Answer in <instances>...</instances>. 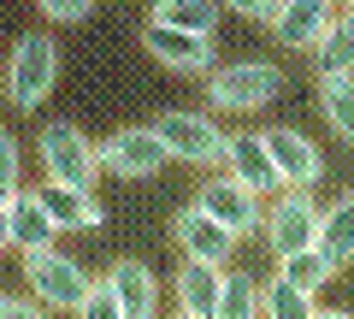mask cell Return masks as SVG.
Listing matches in <instances>:
<instances>
[{"label": "cell", "mask_w": 354, "mask_h": 319, "mask_svg": "<svg viewBox=\"0 0 354 319\" xmlns=\"http://www.w3.org/2000/svg\"><path fill=\"white\" fill-rule=\"evenodd\" d=\"M213 319H266V284H254L248 272H225V295Z\"/></svg>", "instance_id": "cell-20"}, {"label": "cell", "mask_w": 354, "mask_h": 319, "mask_svg": "<svg viewBox=\"0 0 354 319\" xmlns=\"http://www.w3.org/2000/svg\"><path fill=\"white\" fill-rule=\"evenodd\" d=\"M218 6H230V12H242V18H272L278 12V0H218Z\"/></svg>", "instance_id": "cell-29"}, {"label": "cell", "mask_w": 354, "mask_h": 319, "mask_svg": "<svg viewBox=\"0 0 354 319\" xmlns=\"http://www.w3.org/2000/svg\"><path fill=\"white\" fill-rule=\"evenodd\" d=\"M177 307L183 313H218V295H225V266H207V260H183L177 266Z\"/></svg>", "instance_id": "cell-17"}, {"label": "cell", "mask_w": 354, "mask_h": 319, "mask_svg": "<svg viewBox=\"0 0 354 319\" xmlns=\"http://www.w3.org/2000/svg\"><path fill=\"white\" fill-rule=\"evenodd\" d=\"M278 89H283V71L266 65V60H236V65L207 77V101L218 113H254V107H266Z\"/></svg>", "instance_id": "cell-3"}, {"label": "cell", "mask_w": 354, "mask_h": 319, "mask_svg": "<svg viewBox=\"0 0 354 319\" xmlns=\"http://www.w3.org/2000/svg\"><path fill=\"white\" fill-rule=\"evenodd\" d=\"M41 172L53 183H77V190H95L101 178V148L83 136L77 125H41Z\"/></svg>", "instance_id": "cell-2"}, {"label": "cell", "mask_w": 354, "mask_h": 319, "mask_svg": "<svg viewBox=\"0 0 354 319\" xmlns=\"http://www.w3.org/2000/svg\"><path fill=\"white\" fill-rule=\"evenodd\" d=\"M24 278H30V295H36L41 307H71V313H77V302L88 295V284H95L83 266H77V260L53 255V248L24 255Z\"/></svg>", "instance_id": "cell-6"}, {"label": "cell", "mask_w": 354, "mask_h": 319, "mask_svg": "<svg viewBox=\"0 0 354 319\" xmlns=\"http://www.w3.org/2000/svg\"><path fill=\"white\" fill-rule=\"evenodd\" d=\"M106 284H113L118 307H124L130 319H153V307H160V278H153L142 260H113Z\"/></svg>", "instance_id": "cell-16"}, {"label": "cell", "mask_w": 354, "mask_h": 319, "mask_svg": "<svg viewBox=\"0 0 354 319\" xmlns=\"http://www.w3.org/2000/svg\"><path fill=\"white\" fill-rule=\"evenodd\" d=\"M319 213H325V207L307 190H278V201L266 213V243H272V255L283 260V255H295V248H313L319 243Z\"/></svg>", "instance_id": "cell-5"}, {"label": "cell", "mask_w": 354, "mask_h": 319, "mask_svg": "<svg viewBox=\"0 0 354 319\" xmlns=\"http://www.w3.org/2000/svg\"><path fill=\"white\" fill-rule=\"evenodd\" d=\"M337 18V0H278V12H272V36L283 48H319V36L330 30Z\"/></svg>", "instance_id": "cell-12"}, {"label": "cell", "mask_w": 354, "mask_h": 319, "mask_svg": "<svg viewBox=\"0 0 354 319\" xmlns=\"http://www.w3.org/2000/svg\"><path fill=\"white\" fill-rule=\"evenodd\" d=\"M142 48L160 65H171V71H213V36H195V30H171V24H153L148 18Z\"/></svg>", "instance_id": "cell-10"}, {"label": "cell", "mask_w": 354, "mask_h": 319, "mask_svg": "<svg viewBox=\"0 0 354 319\" xmlns=\"http://www.w3.org/2000/svg\"><path fill=\"white\" fill-rule=\"evenodd\" d=\"M165 160L171 154L153 125H130L101 142V172H118V178H153V172H165Z\"/></svg>", "instance_id": "cell-8"}, {"label": "cell", "mask_w": 354, "mask_h": 319, "mask_svg": "<svg viewBox=\"0 0 354 319\" xmlns=\"http://www.w3.org/2000/svg\"><path fill=\"white\" fill-rule=\"evenodd\" d=\"M153 24H171V30H195V36H213L218 24V6L213 0H153Z\"/></svg>", "instance_id": "cell-21"}, {"label": "cell", "mask_w": 354, "mask_h": 319, "mask_svg": "<svg viewBox=\"0 0 354 319\" xmlns=\"http://www.w3.org/2000/svg\"><path fill=\"white\" fill-rule=\"evenodd\" d=\"M53 77H59V48H53V36L30 30L12 48V60H6V101L24 107V113H36L53 95Z\"/></svg>", "instance_id": "cell-1"}, {"label": "cell", "mask_w": 354, "mask_h": 319, "mask_svg": "<svg viewBox=\"0 0 354 319\" xmlns=\"http://www.w3.org/2000/svg\"><path fill=\"white\" fill-rule=\"evenodd\" d=\"M41 207L53 213V225L59 230H95V225H106V213H101V201H95V190H77V183H41Z\"/></svg>", "instance_id": "cell-14"}, {"label": "cell", "mask_w": 354, "mask_h": 319, "mask_svg": "<svg viewBox=\"0 0 354 319\" xmlns=\"http://www.w3.org/2000/svg\"><path fill=\"white\" fill-rule=\"evenodd\" d=\"M12 248V213H6V201H0V255Z\"/></svg>", "instance_id": "cell-30"}, {"label": "cell", "mask_w": 354, "mask_h": 319, "mask_svg": "<svg viewBox=\"0 0 354 319\" xmlns=\"http://www.w3.org/2000/svg\"><path fill=\"white\" fill-rule=\"evenodd\" d=\"M0 319H48V313H41L36 295H30V302L24 295H0Z\"/></svg>", "instance_id": "cell-28"}, {"label": "cell", "mask_w": 354, "mask_h": 319, "mask_svg": "<svg viewBox=\"0 0 354 319\" xmlns=\"http://www.w3.org/2000/svg\"><path fill=\"white\" fill-rule=\"evenodd\" d=\"M18 190H24V183H18V148H12V136L0 130V201H12Z\"/></svg>", "instance_id": "cell-26"}, {"label": "cell", "mask_w": 354, "mask_h": 319, "mask_svg": "<svg viewBox=\"0 0 354 319\" xmlns=\"http://www.w3.org/2000/svg\"><path fill=\"white\" fill-rule=\"evenodd\" d=\"M6 213H12V248H18V255H36V248H53L59 225H53V213L41 207V195H36V190H18L12 201H6Z\"/></svg>", "instance_id": "cell-15"}, {"label": "cell", "mask_w": 354, "mask_h": 319, "mask_svg": "<svg viewBox=\"0 0 354 319\" xmlns=\"http://www.w3.org/2000/svg\"><path fill=\"white\" fill-rule=\"evenodd\" d=\"M313 319H354V313H348V307H319Z\"/></svg>", "instance_id": "cell-31"}, {"label": "cell", "mask_w": 354, "mask_h": 319, "mask_svg": "<svg viewBox=\"0 0 354 319\" xmlns=\"http://www.w3.org/2000/svg\"><path fill=\"white\" fill-rule=\"evenodd\" d=\"M225 172H230V178H242L248 190H260V195H278L283 190L278 160H272V148H266V136H254V130L225 142Z\"/></svg>", "instance_id": "cell-13"}, {"label": "cell", "mask_w": 354, "mask_h": 319, "mask_svg": "<svg viewBox=\"0 0 354 319\" xmlns=\"http://www.w3.org/2000/svg\"><path fill=\"white\" fill-rule=\"evenodd\" d=\"M319 107H325L330 130L354 142V77H319Z\"/></svg>", "instance_id": "cell-23"}, {"label": "cell", "mask_w": 354, "mask_h": 319, "mask_svg": "<svg viewBox=\"0 0 354 319\" xmlns=\"http://www.w3.org/2000/svg\"><path fill=\"white\" fill-rule=\"evenodd\" d=\"M313 65H319V77H354V12L330 18V30L313 48Z\"/></svg>", "instance_id": "cell-19"}, {"label": "cell", "mask_w": 354, "mask_h": 319, "mask_svg": "<svg viewBox=\"0 0 354 319\" xmlns=\"http://www.w3.org/2000/svg\"><path fill=\"white\" fill-rule=\"evenodd\" d=\"M177 319H207V313H183V307H177Z\"/></svg>", "instance_id": "cell-33"}, {"label": "cell", "mask_w": 354, "mask_h": 319, "mask_svg": "<svg viewBox=\"0 0 354 319\" xmlns=\"http://www.w3.org/2000/svg\"><path fill=\"white\" fill-rule=\"evenodd\" d=\"M77 319H130L124 307H118V295H113V284H88V295L77 302Z\"/></svg>", "instance_id": "cell-25"}, {"label": "cell", "mask_w": 354, "mask_h": 319, "mask_svg": "<svg viewBox=\"0 0 354 319\" xmlns=\"http://www.w3.org/2000/svg\"><path fill=\"white\" fill-rule=\"evenodd\" d=\"M330 272H337V266H330L319 248H295V255H283V260H278V278H283V284H295V290H307V295L325 290Z\"/></svg>", "instance_id": "cell-22"}, {"label": "cell", "mask_w": 354, "mask_h": 319, "mask_svg": "<svg viewBox=\"0 0 354 319\" xmlns=\"http://www.w3.org/2000/svg\"><path fill=\"white\" fill-rule=\"evenodd\" d=\"M313 313L319 307H313L307 290H295V284H283V278L266 284V319H313Z\"/></svg>", "instance_id": "cell-24"}, {"label": "cell", "mask_w": 354, "mask_h": 319, "mask_svg": "<svg viewBox=\"0 0 354 319\" xmlns=\"http://www.w3.org/2000/svg\"><path fill=\"white\" fill-rule=\"evenodd\" d=\"M195 201H201L207 213H218L230 230H236V237L260 230V219H266V213H260V190H248V183L230 178V172H225V178H207V190L195 195Z\"/></svg>", "instance_id": "cell-11"}, {"label": "cell", "mask_w": 354, "mask_h": 319, "mask_svg": "<svg viewBox=\"0 0 354 319\" xmlns=\"http://www.w3.org/2000/svg\"><path fill=\"white\" fill-rule=\"evenodd\" d=\"M153 130H160L165 154H171V160H189V166L225 160V142H230L207 113H165V118H153Z\"/></svg>", "instance_id": "cell-7"}, {"label": "cell", "mask_w": 354, "mask_h": 319, "mask_svg": "<svg viewBox=\"0 0 354 319\" xmlns=\"http://www.w3.org/2000/svg\"><path fill=\"white\" fill-rule=\"evenodd\" d=\"M313 248L330 260V266H348V260H354V190L319 213V243Z\"/></svg>", "instance_id": "cell-18"}, {"label": "cell", "mask_w": 354, "mask_h": 319, "mask_svg": "<svg viewBox=\"0 0 354 319\" xmlns=\"http://www.w3.org/2000/svg\"><path fill=\"white\" fill-rule=\"evenodd\" d=\"M260 136H266V148H272V160H278V172H283V190H313V183L325 178V154H319V142H307L301 130L272 125V130H260Z\"/></svg>", "instance_id": "cell-9"}, {"label": "cell", "mask_w": 354, "mask_h": 319, "mask_svg": "<svg viewBox=\"0 0 354 319\" xmlns=\"http://www.w3.org/2000/svg\"><path fill=\"white\" fill-rule=\"evenodd\" d=\"M337 12H354V0H337Z\"/></svg>", "instance_id": "cell-32"}, {"label": "cell", "mask_w": 354, "mask_h": 319, "mask_svg": "<svg viewBox=\"0 0 354 319\" xmlns=\"http://www.w3.org/2000/svg\"><path fill=\"white\" fill-rule=\"evenodd\" d=\"M36 6L53 18V24H77V18H88V6H95V0H36Z\"/></svg>", "instance_id": "cell-27"}, {"label": "cell", "mask_w": 354, "mask_h": 319, "mask_svg": "<svg viewBox=\"0 0 354 319\" xmlns=\"http://www.w3.org/2000/svg\"><path fill=\"white\" fill-rule=\"evenodd\" d=\"M171 237H177V248H183V260H207V266H230V255H236V243H242L236 230L218 213H207L201 201H189L171 219Z\"/></svg>", "instance_id": "cell-4"}]
</instances>
